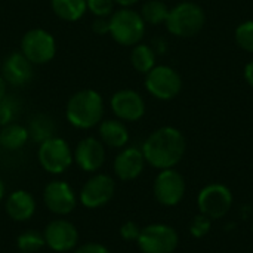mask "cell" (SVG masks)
I'll return each instance as SVG.
<instances>
[{
  "instance_id": "obj_1",
  "label": "cell",
  "mask_w": 253,
  "mask_h": 253,
  "mask_svg": "<svg viewBox=\"0 0 253 253\" xmlns=\"http://www.w3.org/2000/svg\"><path fill=\"white\" fill-rule=\"evenodd\" d=\"M145 162L159 169L175 168L185 156L187 141L184 133L173 126H163L154 130L142 144Z\"/></svg>"
},
{
  "instance_id": "obj_2",
  "label": "cell",
  "mask_w": 253,
  "mask_h": 253,
  "mask_svg": "<svg viewBox=\"0 0 253 253\" xmlns=\"http://www.w3.org/2000/svg\"><path fill=\"white\" fill-rule=\"evenodd\" d=\"M105 113L102 95L95 89H82L73 93L65 105V119L76 129L87 130L98 126Z\"/></svg>"
},
{
  "instance_id": "obj_3",
  "label": "cell",
  "mask_w": 253,
  "mask_h": 253,
  "mask_svg": "<svg viewBox=\"0 0 253 253\" xmlns=\"http://www.w3.org/2000/svg\"><path fill=\"white\" fill-rule=\"evenodd\" d=\"M110 36L120 46H130L141 43L145 34V22L139 12L130 7H122L111 13Z\"/></svg>"
},
{
  "instance_id": "obj_4",
  "label": "cell",
  "mask_w": 253,
  "mask_h": 253,
  "mask_svg": "<svg viewBox=\"0 0 253 253\" xmlns=\"http://www.w3.org/2000/svg\"><path fill=\"white\" fill-rule=\"evenodd\" d=\"M165 24L170 34L187 39L203 30L206 24V13L199 4L193 1H182L169 10Z\"/></svg>"
},
{
  "instance_id": "obj_5",
  "label": "cell",
  "mask_w": 253,
  "mask_h": 253,
  "mask_svg": "<svg viewBox=\"0 0 253 253\" xmlns=\"http://www.w3.org/2000/svg\"><path fill=\"white\" fill-rule=\"evenodd\" d=\"M21 52L33 65H43L55 58L56 40L44 28H31L21 39Z\"/></svg>"
},
{
  "instance_id": "obj_6",
  "label": "cell",
  "mask_w": 253,
  "mask_h": 253,
  "mask_svg": "<svg viewBox=\"0 0 253 253\" xmlns=\"http://www.w3.org/2000/svg\"><path fill=\"white\" fill-rule=\"evenodd\" d=\"M147 92L160 101H170L182 90L181 74L169 65H156L145 74Z\"/></svg>"
},
{
  "instance_id": "obj_7",
  "label": "cell",
  "mask_w": 253,
  "mask_h": 253,
  "mask_svg": "<svg viewBox=\"0 0 253 253\" xmlns=\"http://www.w3.org/2000/svg\"><path fill=\"white\" fill-rule=\"evenodd\" d=\"M37 159L43 170L52 175H61L70 169L74 162L68 142L59 136H53L39 145Z\"/></svg>"
},
{
  "instance_id": "obj_8",
  "label": "cell",
  "mask_w": 253,
  "mask_h": 253,
  "mask_svg": "<svg viewBox=\"0 0 253 253\" xmlns=\"http://www.w3.org/2000/svg\"><path fill=\"white\" fill-rule=\"evenodd\" d=\"M136 243L142 253H173L179 245V236L170 225L150 224L141 228Z\"/></svg>"
},
{
  "instance_id": "obj_9",
  "label": "cell",
  "mask_w": 253,
  "mask_h": 253,
  "mask_svg": "<svg viewBox=\"0 0 253 253\" xmlns=\"http://www.w3.org/2000/svg\"><path fill=\"white\" fill-rule=\"evenodd\" d=\"M197 206L202 215L209 219H221L228 215L233 206V193L224 184H209L197 196Z\"/></svg>"
},
{
  "instance_id": "obj_10",
  "label": "cell",
  "mask_w": 253,
  "mask_h": 253,
  "mask_svg": "<svg viewBox=\"0 0 253 253\" xmlns=\"http://www.w3.org/2000/svg\"><path fill=\"white\" fill-rule=\"evenodd\" d=\"M185 179L178 170H175V168L160 170L153 185L156 200L166 208L179 205L185 196Z\"/></svg>"
},
{
  "instance_id": "obj_11",
  "label": "cell",
  "mask_w": 253,
  "mask_h": 253,
  "mask_svg": "<svg viewBox=\"0 0 253 253\" xmlns=\"http://www.w3.org/2000/svg\"><path fill=\"white\" fill-rule=\"evenodd\" d=\"M116 193V182L110 175L98 173L82 187L79 200L86 209H99L105 206Z\"/></svg>"
},
{
  "instance_id": "obj_12",
  "label": "cell",
  "mask_w": 253,
  "mask_h": 253,
  "mask_svg": "<svg viewBox=\"0 0 253 253\" xmlns=\"http://www.w3.org/2000/svg\"><path fill=\"white\" fill-rule=\"evenodd\" d=\"M111 111L122 122H138L145 114V101L142 95L133 89H120L110 99Z\"/></svg>"
},
{
  "instance_id": "obj_13",
  "label": "cell",
  "mask_w": 253,
  "mask_h": 253,
  "mask_svg": "<svg viewBox=\"0 0 253 253\" xmlns=\"http://www.w3.org/2000/svg\"><path fill=\"white\" fill-rule=\"evenodd\" d=\"M46 246L56 253L73 251L79 243L77 228L67 219H53L43 230Z\"/></svg>"
},
{
  "instance_id": "obj_14",
  "label": "cell",
  "mask_w": 253,
  "mask_h": 253,
  "mask_svg": "<svg viewBox=\"0 0 253 253\" xmlns=\"http://www.w3.org/2000/svg\"><path fill=\"white\" fill-rule=\"evenodd\" d=\"M43 202L52 213L65 216L76 209L77 196L65 181H52L43 190Z\"/></svg>"
},
{
  "instance_id": "obj_15",
  "label": "cell",
  "mask_w": 253,
  "mask_h": 253,
  "mask_svg": "<svg viewBox=\"0 0 253 253\" xmlns=\"http://www.w3.org/2000/svg\"><path fill=\"white\" fill-rule=\"evenodd\" d=\"M73 157L83 172H98L105 163V145L95 136H86L76 145Z\"/></svg>"
},
{
  "instance_id": "obj_16",
  "label": "cell",
  "mask_w": 253,
  "mask_h": 253,
  "mask_svg": "<svg viewBox=\"0 0 253 253\" xmlns=\"http://www.w3.org/2000/svg\"><path fill=\"white\" fill-rule=\"evenodd\" d=\"M1 76L7 84L13 87L27 86L34 76V65L22 55V52L9 53L1 64Z\"/></svg>"
},
{
  "instance_id": "obj_17",
  "label": "cell",
  "mask_w": 253,
  "mask_h": 253,
  "mask_svg": "<svg viewBox=\"0 0 253 253\" xmlns=\"http://www.w3.org/2000/svg\"><path fill=\"white\" fill-rule=\"evenodd\" d=\"M145 157L138 147H125L114 159L113 170L120 181H133L141 176L145 168Z\"/></svg>"
},
{
  "instance_id": "obj_18",
  "label": "cell",
  "mask_w": 253,
  "mask_h": 253,
  "mask_svg": "<svg viewBox=\"0 0 253 253\" xmlns=\"http://www.w3.org/2000/svg\"><path fill=\"white\" fill-rule=\"evenodd\" d=\"M36 199L25 190H16L6 199V213L15 222H25L36 213Z\"/></svg>"
},
{
  "instance_id": "obj_19",
  "label": "cell",
  "mask_w": 253,
  "mask_h": 253,
  "mask_svg": "<svg viewBox=\"0 0 253 253\" xmlns=\"http://www.w3.org/2000/svg\"><path fill=\"white\" fill-rule=\"evenodd\" d=\"M98 132L101 142L110 148H125L130 138L127 126L119 119H102Z\"/></svg>"
},
{
  "instance_id": "obj_20",
  "label": "cell",
  "mask_w": 253,
  "mask_h": 253,
  "mask_svg": "<svg viewBox=\"0 0 253 253\" xmlns=\"http://www.w3.org/2000/svg\"><path fill=\"white\" fill-rule=\"evenodd\" d=\"M30 141L27 126L16 122L9 123L0 129V147L6 151H18Z\"/></svg>"
},
{
  "instance_id": "obj_21",
  "label": "cell",
  "mask_w": 253,
  "mask_h": 253,
  "mask_svg": "<svg viewBox=\"0 0 253 253\" xmlns=\"http://www.w3.org/2000/svg\"><path fill=\"white\" fill-rule=\"evenodd\" d=\"M27 129H28L30 139L40 145L42 142L55 136L56 126L50 116H47L44 113H37L30 119Z\"/></svg>"
},
{
  "instance_id": "obj_22",
  "label": "cell",
  "mask_w": 253,
  "mask_h": 253,
  "mask_svg": "<svg viewBox=\"0 0 253 253\" xmlns=\"http://www.w3.org/2000/svg\"><path fill=\"white\" fill-rule=\"evenodd\" d=\"M53 13L67 22H76L87 12L86 0H50Z\"/></svg>"
},
{
  "instance_id": "obj_23",
  "label": "cell",
  "mask_w": 253,
  "mask_h": 253,
  "mask_svg": "<svg viewBox=\"0 0 253 253\" xmlns=\"http://www.w3.org/2000/svg\"><path fill=\"white\" fill-rule=\"evenodd\" d=\"M130 64L138 73L147 74L150 70H153L156 67L154 49L148 44H144V43L135 44L132 47V52H130Z\"/></svg>"
},
{
  "instance_id": "obj_24",
  "label": "cell",
  "mask_w": 253,
  "mask_h": 253,
  "mask_svg": "<svg viewBox=\"0 0 253 253\" xmlns=\"http://www.w3.org/2000/svg\"><path fill=\"white\" fill-rule=\"evenodd\" d=\"M169 7L165 1L162 0H148L142 4L141 9V16L145 24L150 25H159L162 22H166L168 15H169Z\"/></svg>"
},
{
  "instance_id": "obj_25",
  "label": "cell",
  "mask_w": 253,
  "mask_h": 253,
  "mask_svg": "<svg viewBox=\"0 0 253 253\" xmlns=\"http://www.w3.org/2000/svg\"><path fill=\"white\" fill-rule=\"evenodd\" d=\"M16 246L19 249V252L25 253H36L42 251L46 246L44 242V236L40 231L36 230H27L24 233H21L16 239Z\"/></svg>"
},
{
  "instance_id": "obj_26",
  "label": "cell",
  "mask_w": 253,
  "mask_h": 253,
  "mask_svg": "<svg viewBox=\"0 0 253 253\" xmlns=\"http://www.w3.org/2000/svg\"><path fill=\"white\" fill-rule=\"evenodd\" d=\"M19 101L15 96L6 95L3 99H0V127L13 123L18 113H19Z\"/></svg>"
},
{
  "instance_id": "obj_27",
  "label": "cell",
  "mask_w": 253,
  "mask_h": 253,
  "mask_svg": "<svg viewBox=\"0 0 253 253\" xmlns=\"http://www.w3.org/2000/svg\"><path fill=\"white\" fill-rule=\"evenodd\" d=\"M236 43L246 52L253 53V21L242 22L234 33Z\"/></svg>"
},
{
  "instance_id": "obj_28",
  "label": "cell",
  "mask_w": 253,
  "mask_h": 253,
  "mask_svg": "<svg viewBox=\"0 0 253 253\" xmlns=\"http://www.w3.org/2000/svg\"><path fill=\"white\" fill-rule=\"evenodd\" d=\"M114 0H86L87 10L93 16H104L110 18L111 13L114 12Z\"/></svg>"
},
{
  "instance_id": "obj_29",
  "label": "cell",
  "mask_w": 253,
  "mask_h": 253,
  "mask_svg": "<svg viewBox=\"0 0 253 253\" xmlns=\"http://www.w3.org/2000/svg\"><path fill=\"white\" fill-rule=\"evenodd\" d=\"M212 227V219H209L205 215H197L193 218V221L190 222V234L194 239H203L205 236L209 234Z\"/></svg>"
},
{
  "instance_id": "obj_30",
  "label": "cell",
  "mask_w": 253,
  "mask_h": 253,
  "mask_svg": "<svg viewBox=\"0 0 253 253\" xmlns=\"http://www.w3.org/2000/svg\"><path fill=\"white\" fill-rule=\"evenodd\" d=\"M120 237L125 242H136L141 233V228L136 222L133 221H126L122 227H120Z\"/></svg>"
},
{
  "instance_id": "obj_31",
  "label": "cell",
  "mask_w": 253,
  "mask_h": 253,
  "mask_svg": "<svg viewBox=\"0 0 253 253\" xmlns=\"http://www.w3.org/2000/svg\"><path fill=\"white\" fill-rule=\"evenodd\" d=\"M92 31L98 36H105L110 34V19L104 16H95L92 21Z\"/></svg>"
},
{
  "instance_id": "obj_32",
  "label": "cell",
  "mask_w": 253,
  "mask_h": 253,
  "mask_svg": "<svg viewBox=\"0 0 253 253\" xmlns=\"http://www.w3.org/2000/svg\"><path fill=\"white\" fill-rule=\"evenodd\" d=\"M74 253H111L101 243H84L77 248Z\"/></svg>"
},
{
  "instance_id": "obj_33",
  "label": "cell",
  "mask_w": 253,
  "mask_h": 253,
  "mask_svg": "<svg viewBox=\"0 0 253 253\" xmlns=\"http://www.w3.org/2000/svg\"><path fill=\"white\" fill-rule=\"evenodd\" d=\"M243 74H245V79H246V82L249 83V86L253 87V61H251V62H248V64H246Z\"/></svg>"
},
{
  "instance_id": "obj_34",
  "label": "cell",
  "mask_w": 253,
  "mask_h": 253,
  "mask_svg": "<svg viewBox=\"0 0 253 253\" xmlns=\"http://www.w3.org/2000/svg\"><path fill=\"white\" fill-rule=\"evenodd\" d=\"M6 95H7V83H6V80L3 79L1 73H0V99H3Z\"/></svg>"
},
{
  "instance_id": "obj_35",
  "label": "cell",
  "mask_w": 253,
  "mask_h": 253,
  "mask_svg": "<svg viewBox=\"0 0 253 253\" xmlns=\"http://www.w3.org/2000/svg\"><path fill=\"white\" fill-rule=\"evenodd\" d=\"M117 4H120L122 7H130V6H133V4H136L139 0H114Z\"/></svg>"
},
{
  "instance_id": "obj_36",
  "label": "cell",
  "mask_w": 253,
  "mask_h": 253,
  "mask_svg": "<svg viewBox=\"0 0 253 253\" xmlns=\"http://www.w3.org/2000/svg\"><path fill=\"white\" fill-rule=\"evenodd\" d=\"M4 196H6V185H4V182L0 179V200H1Z\"/></svg>"
},
{
  "instance_id": "obj_37",
  "label": "cell",
  "mask_w": 253,
  "mask_h": 253,
  "mask_svg": "<svg viewBox=\"0 0 253 253\" xmlns=\"http://www.w3.org/2000/svg\"><path fill=\"white\" fill-rule=\"evenodd\" d=\"M19 253H25V252H19Z\"/></svg>"
},
{
  "instance_id": "obj_38",
  "label": "cell",
  "mask_w": 253,
  "mask_h": 253,
  "mask_svg": "<svg viewBox=\"0 0 253 253\" xmlns=\"http://www.w3.org/2000/svg\"><path fill=\"white\" fill-rule=\"evenodd\" d=\"M252 230H253V227H252Z\"/></svg>"
}]
</instances>
